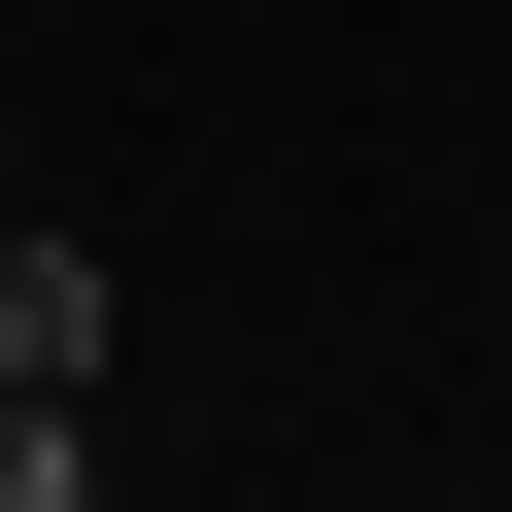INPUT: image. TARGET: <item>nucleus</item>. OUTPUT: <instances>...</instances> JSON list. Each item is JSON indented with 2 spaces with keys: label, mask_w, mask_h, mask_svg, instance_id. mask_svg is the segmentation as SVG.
I'll use <instances>...</instances> for the list:
<instances>
[{
  "label": "nucleus",
  "mask_w": 512,
  "mask_h": 512,
  "mask_svg": "<svg viewBox=\"0 0 512 512\" xmlns=\"http://www.w3.org/2000/svg\"><path fill=\"white\" fill-rule=\"evenodd\" d=\"M0 410H103V239H69V205L0 239Z\"/></svg>",
  "instance_id": "1"
}]
</instances>
